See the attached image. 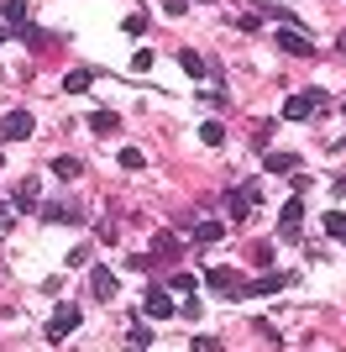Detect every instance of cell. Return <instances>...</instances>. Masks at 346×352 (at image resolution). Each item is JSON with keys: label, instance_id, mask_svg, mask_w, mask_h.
<instances>
[{"label": "cell", "instance_id": "obj_24", "mask_svg": "<svg viewBox=\"0 0 346 352\" xmlns=\"http://www.w3.org/2000/svg\"><path fill=\"white\" fill-rule=\"evenodd\" d=\"M178 316H184V321H200V316H205V300H200V294H184Z\"/></svg>", "mask_w": 346, "mask_h": 352}, {"label": "cell", "instance_id": "obj_11", "mask_svg": "<svg viewBox=\"0 0 346 352\" xmlns=\"http://www.w3.org/2000/svg\"><path fill=\"white\" fill-rule=\"evenodd\" d=\"M84 210H79V200H53V206H43V221L47 226H63V221H79Z\"/></svg>", "mask_w": 346, "mask_h": 352}, {"label": "cell", "instance_id": "obj_30", "mask_svg": "<svg viewBox=\"0 0 346 352\" xmlns=\"http://www.w3.org/2000/svg\"><path fill=\"white\" fill-rule=\"evenodd\" d=\"M11 216H16V210L5 206V200H0V226H11Z\"/></svg>", "mask_w": 346, "mask_h": 352}, {"label": "cell", "instance_id": "obj_18", "mask_svg": "<svg viewBox=\"0 0 346 352\" xmlns=\"http://www.w3.org/2000/svg\"><path fill=\"white\" fill-rule=\"evenodd\" d=\"M115 126H121V116H115V111H95V116H89V132H95V137H111Z\"/></svg>", "mask_w": 346, "mask_h": 352}, {"label": "cell", "instance_id": "obj_29", "mask_svg": "<svg viewBox=\"0 0 346 352\" xmlns=\"http://www.w3.org/2000/svg\"><path fill=\"white\" fill-rule=\"evenodd\" d=\"M163 11H168V16H184V11H189V0H163Z\"/></svg>", "mask_w": 346, "mask_h": 352}, {"label": "cell", "instance_id": "obj_22", "mask_svg": "<svg viewBox=\"0 0 346 352\" xmlns=\"http://www.w3.org/2000/svg\"><path fill=\"white\" fill-rule=\"evenodd\" d=\"M320 226H325L336 242H346V216H341V210H325V221H320Z\"/></svg>", "mask_w": 346, "mask_h": 352}, {"label": "cell", "instance_id": "obj_28", "mask_svg": "<svg viewBox=\"0 0 346 352\" xmlns=\"http://www.w3.org/2000/svg\"><path fill=\"white\" fill-rule=\"evenodd\" d=\"M194 352H226V347H220V337H194Z\"/></svg>", "mask_w": 346, "mask_h": 352}, {"label": "cell", "instance_id": "obj_34", "mask_svg": "<svg viewBox=\"0 0 346 352\" xmlns=\"http://www.w3.org/2000/svg\"><path fill=\"white\" fill-rule=\"evenodd\" d=\"M341 111H346V100H341Z\"/></svg>", "mask_w": 346, "mask_h": 352}, {"label": "cell", "instance_id": "obj_31", "mask_svg": "<svg viewBox=\"0 0 346 352\" xmlns=\"http://www.w3.org/2000/svg\"><path fill=\"white\" fill-rule=\"evenodd\" d=\"M336 47H341V53H346V32H341V37H336Z\"/></svg>", "mask_w": 346, "mask_h": 352}, {"label": "cell", "instance_id": "obj_23", "mask_svg": "<svg viewBox=\"0 0 346 352\" xmlns=\"http://www.w3.org/2000/svg\"><path fill=\"white\" fill-rule=\"evenodd\" d=\"M121 168H126V174H137V168H147L142 147H121Z\"/></svg>", "mask_w": 346, "mask_h": 352}, {"label": "cell", "instance_id": "obj_20", "mask_svg": "<svg viewBox=\"0 0 346 352\" xmlns=\"http://www.w3.org/2000/svg\"><path fill=\"white\" fill-rule=\"evenodd\" d=\"M53 174H58V179H79V174H84V163L63 153V158H53Z\"/></svg>", "mask_w": 346, "mask_h": 352}, {"label": "cell", "instance_id": "obj_9", "mask_svg": "<svg viewBox=\"0 0 346 352\" xmlns=\"http://www.w3.org/2000/svg\"><path fill=\"white\" fill-rule=\"evenodd\" d=\"M37 200H43V179L27 174V179L11 190V210H37Z\"/></svg>", "mask_w": 346, "mask_h": 352}, {"label": "cell", "instance_id": "obj_7", "mask_svg": "<svg viewBox=\"0 0 346 352\" xmlns=\"http://www.w3.org/2000/svg\"><path fill=\"white\" fill-rule=\"evenodd\" d=\"M205 284H210V289H220V294H231V300H236V294H246V279H242V274H231V268H205Z\"/></svg>", "mask_w": 346, "mask_h": 352}, {"label": "cell", "instance_id": "obj_25", "mask_svg": "<svg viewBox=\"0 0 346 352\" xmlns=\"http://www.w3.org/2000/svg\"><path fill=\"white\" fill-rule=\"evenodd\" d=\"M168 294H200V289H194V274H173V279H168Z\"/></svg>", "mask_w": 346, "mask_h": 352}, {"label": "cell", "instance_id": "obj_12", "mask_svg": "<svg viewBox=\"0 0 346 352\" xmlns=\"http://www.w3.org/2000/svg\"><path fill=\"white\" fill-rule=\"evenodd\" d=\"M89 294H95V300H115V274L111 268H95V274H89Z\"/></svg>", "mask_w": 346, "mask_h": 352}, {"label": "cell", "instance_id": "obj_6", "mask_svg": "<svg viewBox=\"0 0 346 352\" xmlns=\"http://www.w3.org/2000/svg\"><path fill=\"white\" fill-rule=\"evenodd\" d=\"M79 321H84V316H79L73 305H58V310H53V321H47V342H63L69 331H79Z\"/></svg>", "mask_w": 346, "mask_h": 352}, {"label": "cell", "instance_id": "obj_5", "mask_svg": "<svg viewBox=\"0 0 346 352\" xmlns=\"http://www.w3.org/2000/svg\"><path fill=\"white\" fill-rule=\"evenodd\" d=\"M142 316L147 321H168V316H178V305H173L168 289H147L142 294Z\"/></svg>", "mask_w": 346, "mask_h": 352}, {"label": "cell", "instance_id": "obj_15", "mask_svg": "<svg viewBox=\"0 0 346 352\" xmlns=\"http://www.w3.org/2000/svg\"><path fill=\"white\" fill-rule=\"evenodd\" d=\"M178 63H184V74H189V79H205V74H210L205 53H194V47H184V53H178Z\"/></svg>", "mask_w": 346, "mask_h": 352}, {"label": "cell", "instance_id": "obj_17", "mask_svg": "<svg viewBox=\"0 0 346 352\" xmlns=\"http://www.w3.org/2000/svg\"><path fill=\"white\" fill-rule=\"evenodd\" d=\"M262 168L268 174H294L299 163H294V153H262Z\"/></svg>", "mask_w": 346, "mask_h": 352}, {"label": "cell", "instance_id": "obj_10", "mask_svg": "<svg viewBox=\"0 0 346 352\" xmlns=\"http://www.w3.org/2000/svg\"><path fill=\"white\" fill-rule=\"evenodd\" d=\"M299 221H304V200L294 195V200H284V210H278V232L294 242V236H299Z\"/></svg>", "mask_w": 346, "mask_h": 352}, {"label": "cell", "instance_id": "obj_13", "mask_svg": "<svg viewBox=\"0 0 346 352\" xmlns=\"http://www.w3.org/2000/svg\"><path fill=\"white\" fill-rule=\"evenodd\" d=\"M189 236H194L200 248H210V242H220V236H226V221H200V226H189Z\"/></svg>", "mask_w": 346, "mask_h": 352}, {"label": "cell", "instance_id": "obj_16", "mask_svg": "<svg viewBox=\"0 0 346 352\" xmlns=\"http://www.w3.org/2000/svg\"><path fill=\"white\" fill-rule=\"evenodd\" d=\"M284 284H288V274H262V279L246 284V294H278Z\"/></svg>", "mask_w": 346, "mask_h": 352}, {"label": "cell", "instance_id": "obj_32", "mask_svg": "<svg viewBox=\"0 0 346 352\" xmlns=\"http://www.w3.org/2000/svg\"><path fill=\"white\" fill-rule=\"evenodd\" d=\"M0 43H5V21H0Z\"/></svg>", "mask_w": 346, "mask_h": 352}, {"label": "cell", "instance_id": "obj_27", "mask_svg": "<svg viewBox=\"0 0 346 352\" xmlns=\"http://www.w3.org/2000/svg\"><path fill=\"white\" fill-rule=\"evenodd\" d=\"M147 342H152V331H147V326H131V337H126V347H131V352H142Z\"/></svg>", "mask_w": 346, "mask_h": 352}, {"label": "cell", "instance_id": "obj_2", "mask_svg": "<svg viewBox=\"0 0 346 352\" xmlns=\"http://www.w3.org/2000/svg\"><path fill=\"white\" fill-rule=\"evenodd\" d=\"M273 43H278V53H288V58H315V43H310L304 32H294V27H278Z\"/></svg>", "mask_w": 346, "mask_h": 352}, {"label": "cell", "instance_id": "obj_21", "mask_svg": "<svg viewBox=\"0 0 346 352\" xmlns=\"http://www.w3.org/2000/svg\"><path fill=\"white\" fill-rule=\"evenodd\" d=\"M200 142L205 147H220V142H226V126H220V121H205V126H200Z\"/></svg>", "mask_w": 346, "mask_h": 352}, {"label": "cell", "instance_id": "obj_8", "mask_svg": "<svg viewBox=\"0 0 346 352\" xmlns=\"http://www.w3.org/2000/svg\"><path fill=\"white\" fill-rule=\"evenodd\" d=\"M5 32H16V37H32V11H27V0H5Z\"/></svg>", "mask_w": 346, "mask_h": 352}, {"label": "cell", "instance_id": "obj_33", "mask_svg": "<svg viewBox=\"0 0 346 352\" xmlns=\"http://www.w3.org/2000/svg\"><path fill=\"white\" fill-rule=\"evenodd\" d=\"M0 168H5V158H0Z\"/></svg>", "mask_w": 346, "mask_h": 352}, {"label": "cell", "instance_id": "obj_3", "mask_svg": "<svg viewBox=\"0 0 346 352\" xmlns=\"http://www.w3.org/2000/svg\"><path fill=\"white\" fill-rule=\"evenodd\" d=\"M315 111H325V95H320V89H299V95L284 105V116H288V121H310Z\"/></svg>", "mask_w": 346, "mask_h": 352}, {"label": "cell", "instance_id": "obj_19", "mask_svg": "<svg viewBox=\"0 0 346 352\" xmlns=\"http://www.w3.org/2000/svg\"><path fill=\"white\" fill-rule=\"evenodd\" d=\"M89 85H95V74H89V69H73L69 79H63V95H84Z\"/></svg>", "mask_w": 346, "mask_h": 352}, {"label": "cell", "instance_id": "obj_1", "mask_svg": "<svg viewBox=\"0 0 346 352\" xmlns=\"http://www.w3.org/2000/svg\"><path fill=\"white\" fill-rule=\"evenodd\" d=\"M257 184H236V190H226V216L236 221V226H242L246 216H252V206H257Z\"/></svg>", "mask_w": 346, "mask_h": 352}, {"label": "cell", "instance_id": "obj_4", "mask_svg": "<svg viewBox=\"0 0 346 352\" xmlns=\"http://www.w3.org/2000/svg\"><path fill=\"white\" fill-rule=\"evenodd\" d=\"M32 132H37L32 111H5V121H0V137H5V142H27Z\"/></svg>", "mask_w": 346, "mask_h": 352}, {"label": "cell", "instance_id": "obj_26", "mask_svg": "<svg viewBox=\"0 0 346 352\" xmlns=\"http://www.w3.org/2000/svg\"><path fill=\"white\" fill-rule=\"evenodd\" d=\"M152 69V47H137V53H131V74H147Z\"/></svg>", "mask_w": 346, "mask_h": 352}, {"label": "cell", "instance_id": "obj_14", "mask_svg": "<svg viewBox=\"0 0 346 352\" xmlns=\"http://www.w3.org/2000/svg\"><path fill=\"white\" fill-rule=\"evenodd\" d=\"M152 252L168 258V263H173V258H184V248H178V236H173V232H152Z\"/></svg>", "mask_w": 346, "mask_h": 352}]
</instances>
